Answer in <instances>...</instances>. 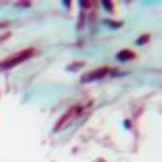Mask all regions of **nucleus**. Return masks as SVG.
<instances>
[{"label": "nucleus", "mask_w": 162, "mask_h": 162, "mask_svg": "<svg viewBox=\"0 0 162 162\" xmlns=\"http://www.w3.org/2000/svg\"><path fill=\"white\" fill-rule=\"evenodd\" d=\"M36 54V50L34 48H29V50H23V52H19V54H15V55H12L10 59H6L4 63H0V69H12V67H15V65H19L21 61H25V59H29V57H33Z\"/></svg>", "instance_id": "nucleus-1"}, {"label": "nucleus", "mask_w": 162, "mask_h": 162, "mask_svg": "<svg viewBox=\"0 0 162 162\" xmlns=\"http://www.w3.org/2000/svg\"><path fill=\"white\" fill-rule=\"evenodd\" d=\"M111 73H117V71H114V69H111V67L96 69V71H91V73L84 75V76H82V82H91V80H97V78H103V76H107V75H111Z\"/></svg>", "instance_id": "nucleus-2"}, {"label": "nucleus", "mask_w": 162, "mask_h": 162, "mask_svg": "<svg viewBox=\"0 0 162 162\" xmlns=\"http://www.w3.org/2000/svg\"><path fill=\"white\" fill-rule=\"evenodd\" d=\"M80 111H82L80 107H73V109L69 111L67 114H63V118L57 122V126H55V128H57V130H59V128H63V124H65V122H69V120H73L75 117H78V114H80Z\"/></svg>", "instance_id": "nucleus-3"}, {"label": "nucleus", "mask_w": 162, "mask_h": 162, "mask_svg": "<svg viewBox=\"0 0 162 162\" xmlns=\"http://www.w3.org/2000/svg\"><path fill=\"white\" fill-rule=\"evenodd\" d=\"M117 57H118V61H128V59L135 57V54H133L132 50H122V52H118V54H117Z\"/></svg>", "instance_id": "nucleus-4"}, {"label": "nucleus", "mask_w": 162, "mask_h": 162, "mask_svg": "<svg viewBox=\"0 0 162 162\" xmlns=\"http://www.w3.org/2000/svg\"><path fill=\"white\" fill-rule=\"evenodd\" d=\"M145 42H149V34H143L137 38V44H145Z\"/></svg>", "instance_id": "nucleus-5"}]
</instances>
